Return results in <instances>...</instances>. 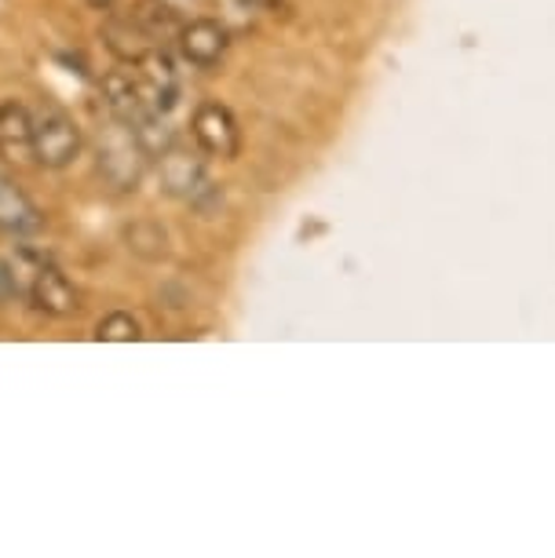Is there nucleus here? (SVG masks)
I'll list each match as a JSON object with an SVG mask.
<instances>
[{
    "instance_id": "nucleus-1",
    "label": "nucleus",
    "mask_w": 555,
    "mask_h": 558,
    "mask_svg": "<svg viewBox=\"0 0 555 558\" xmlns=\"http://www.w3.org/2000/svg\"><path fill=\"white\" fill-rule=\"evenodd\" d=\"M150 157L143 154L140 140L132 135L129 124L113 121V129L107 132V140L99 143V172L113 186V191H135L143 179V168Z\"/></svg>"
},
{
    "instance_id": "nucleus-2",
    "label": "nucleus",
    "mask_w": 555,
    "mask_h": 558,
    "mask_svg": "<svg viewBox=\"0 0 555 558\" xmlns=\"http://www.w3.org/2000/svg\"><path fill=\"white\" fill-rule=\"evenodd\" d=\"M81 154V129L67 113L45 110L34 118V161L45 168H67Z\"/></svg>"
},
{
    "instance_id": "nucleus-3",
    "label": "nucleus",
    "mask_w": 555,
    "mask_h": 558,
    "mask_svg": "<svg viewBox=\"0 0 555 558\" xmlns=\"http://www.w3.org/2000/svg\"><path fill=\"white\" fill-rule=\"evenodd\" d=\"M157 175H161V191L172 194V197H186V202H202V194H213V183H208L205 175V161L191 150H180V146H172V150H165L157 157Z\"/></svg>"
},
{
    "instance_id": "nucleus-4",
    "label": "nucleus",
    "mask_w": 555,
    "mask_h": 558,
    "mask_svg": "<svg viewBox=\"0 0 555 558\" xmlns=\"http://www.w3.org/2000/svg\"><path fill=\"white\" fill-rule=\"evenodd\" d=\"M194 140L205 154L213 157H234L238 146H242V132H238V121L224 102H202L194 110Z\"/></svg>"
},
{
    "instance_id": "nucleus-5",
    "label": "nucleus",
    "mask_w": 555,
    "mask_h": 558,
    "mask_svg": "<svg viewBox=\"0 0 555 558\" xmlns=\"http://www.w3.org/2000/svg\"><path fill=\"white\" fill-rule=\"evenodd\" d=\"M29 303H34L37 311L51 314V318H70V314L81 311V292L70 286V278L62 274L59 267H51L45 263L34 281V289H29Z\"/></svg>"
},
{
    "instance_id": "nucleus-6",
    "label": "nucleus",
    "mask_w": 555,
    "mask_h": 558,
    "mask_svg": "<svg viewBox=\"0 0 555 558\" xmlns=\"http://www.w3.org/2000/svg\"><path fill=\"white\" fill-rule=\"evenodd\" d=\"M0 157L8 165L34 161V118L19 102H0Z\"/></svg>"
},
{
    "instance_id": "nucleus-7",
    "label": "nucleus",
    "mask_w": 555,
    "mask_h": 558,
    "mask_svg": "<svg viewBox=\"0 0 555 558\" xmlns=\"http://www.w3.org/2000/svg\"><path fill=\"white\" fill-rule=\"evenodd\" d=\"M102 45H107L110 56L124 62V66H140L157 48V40L146 34L132 15H118V19H107V26H102Z\"/></svg>"
},
{
    "instance_id": "nucleus-8",
    "label": "nucleus",
    "mask_w": 555,
    "mask_h": 558,
    "mask_svg": "<svg viewBox=\"0 0 555 558\" xmlns=\"http://www.w3.org/2000/svg\"><path fill=\"white\" fill-rule=\"evenodd\" d=\"M227 45H230V37L216 19H194V23H186L180 29V51L194 66H216V62L224 59Z\"/></svg>"
},
{
    "instance_id": "nucleus-9",
    "label": "nucleus",
    "mask_w": 555,
    "mask_h": 558,
    "mask_svg": "<svg viewBox=\"0 0 555 558\" xmlns=\"http://www.w3.org/2000/svg\"><path fill=\"white\" fill-rule=\"evenodd\" d=\"M102 102H107L110 118L121 124H135L146 113H154L143 99V84L124 70H113L102 77Z\"/></svg>"
},
{
    "instance_id": "nucleus-10",
    "label": "nucleus",
    "mask_w": 555,
    "mask_h": 558,
    "mask_svg": "<svg viewBox=\"0 0 555 558\" xmlns=\"http://www.w3.org/2000/svg\"><path fill=\"white\" fill-rule=\"evenodd\" d=\"M40 213L37 205L29 202L23 186L15 183V179L0 175V230H8V234H34L40 230Z\"/></svg>"
},
{
    "instance_id": "nucleus-11",
    "label": "nucleus",
    "mask_w": 555,
    "mask_h": 558,
    "mask_svg": "<svg viewBox=\"0 0 555 558\" xmlns=\"http://www.w3.org/2000/svg\"><path fill=\"white\" fill-rule=\"evenodd\" d=\"M48 263L45 252L37 248H15V256L0 259V292H8V296H29V289H34L40 267Z\"/></svg>"
},
{
    "instance_id": "nucleus-12",
    "label": "nucleus",
    "mask_w": 555,
    "mask_h": 558,
    "mask_svg": "<svg viewBox=\"0 0 555 558\" xmlns=\"http://www.w3.org/2000/svg\"><path fill=\"white\" fill-rule=\"evenodd\" d=\"M132 19L135 23H140L146 34H150L154 40H165V37H180V19H176V12L169 4H165V0H140V4H135V12H132Z\"/></svg>"
},
{
    "instance_id": "nucleus-13",
    "label": "nucleus",
    "mask_w": 555,
    "mask_h": 558,
    "mask_svg": "<svg viewBox=\"0 0 555 558\" xmlns=\"http://www.w3.org/2000/svg\"><path fill=\"white\" fill-rule=\"evenodd\" d=\"M140 336H143L140 322H135L132 314H124V311H113L96 325V340L99 343H135Z\"/></svg>"
},
{
    "instance_id": "nucleus-14",
    "label": "nucleus",
    "mask_w": 555,
    "mask_h": 558,
    "mask_svg": "<svg viewBox=\"0 0 555 558\" xmlns=\"http://www.w3.org/2000/svg\"><path fill=\"white\" fill-rule=\"evenodd\" d=\"M129 248L140 252L146 259H157L165 256V230L157 223H135L129 227Z\"/></svg>"
},
{
    "instance_id": "nucleus-15",
    "label": "nucleus",
    "mask_w": 555,
    "mask_h": 558,
    "mask_svg": "<svg viewBox=\"0 0 555 558\" xmlns=\"http://www.w3.org/2000/svg\"><path fill=\"white\" fill-rule=\"evenodd\" d=\"M88 4H92V8H99V12H110V8L118 4V0H88Z\"/></svg>"
}]
</instances>
